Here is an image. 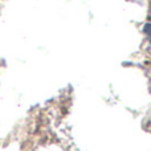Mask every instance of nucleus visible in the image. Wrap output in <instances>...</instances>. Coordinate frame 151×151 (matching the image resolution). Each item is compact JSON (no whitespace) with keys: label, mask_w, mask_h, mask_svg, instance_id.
<instances>
[{"label":"nucleus","mask_w":151,"mask_h":151,"mask_svg":"<svg viewBox=\"0 0 151 151\" xmlns=\"http://www.w3.org/2000/svg\"><path fill=\"white\" fill-rule=\"evenodd\" d=\"M143 33L147 36V39H149V41L151 42V23H146L143 27Z\"/></svg>","instance_id":"obj_1"}]
</instances>
